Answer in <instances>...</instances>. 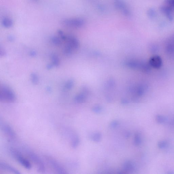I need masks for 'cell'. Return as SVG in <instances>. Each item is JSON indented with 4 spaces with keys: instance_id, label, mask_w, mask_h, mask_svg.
I'll return each mask as SVG.
<instances>
[{
    "instance_id": "obj_1",
    "label": "cell",
    "mask_w": 174,
    "mask_h": 174,
    "mask_svg": "<svg viewBox=\"0 0 174 174\" xmlns=\"http://www.w3.org/2000/svg\"><path fill=\"white\" fill-rule=\"evenodd\" d=\"M16 100V97L13 90L6 85L2 84L0 87V101L13 103Z\"/></svg>"
},
{
    "instance_id": "obj_2",
    "label": "cell",
    "mask_w": 174,
    "mask_h": 174,
    "mask_svg": "<svg viewBox=\"0 0 174 174\" xmlns=\"http://www.w3.org/2000/svg\"><path fill=\"white\" fill-rule=\"evenodd\" d=\"M10 152L12 157L17 160L21 165L27 169H31V164L28 160L23 156L18 150L13 148H11Z\"/></svg>"
},
{
    "instance_id": "obj_3",
    "label": "cell",
    "mask_w": 174,
    "mask_h": 174,
    "mask_svg": "<svg viewBox=\"0 0 174 174\" xmlns=\"http://www.w3.org/2000/svg\"><path fill=\"white\" fill-rule=\"evenodd\" d=\"M27 153L30 159L36 166L38 171L41 173L44 172L45 171V164L41 158L31 151H27Z\"/></svg>"
},
{
    "instance_id": "obj_4",
    "label": "cell",
    "mask_w": 174,
    "mask_h": 174,
    "mask_svg": "<svg viewBox=\"0 0 174 174\" xmlns=\"http://www.w3.org/2000/svg\"><path fill=\"white\" fill-rule=\"evenodd\" d=\"M114 4L115 8L120 11L125 17H131V11L124 0H114Z\"/></svg>"
},
{
    "instance_id": "obj_5",
    "label": "cell",
    "mask_w": 174,
    "mask_h": 174,
    "mask_svg": "<svg viewBox=\"0 0 174 174\" xmlns=\"http://www.w3.org/2000/svg\"><path fill=\"white\" fill-rule=\"evenodd\" d=\"M85 23L84 20L80 18H68L61 22L62 25L65 26L74 28L82 27Z\"/></svg>"
},
{
    "instance_id": "obj_6",
    "label": "cell",
    "mask_w": 174,
    "mask_h": 174,
    "mask_svg": "<svg viewBox=\"0 0 174 174\" xmlns=\"http://www.w3.org/2000/svg\"><path fill=\"white\" fill-rule=\"evenodd\" d=\"M46 158L52 168L57 173L61 174L67 173L63 167L56 160L50 156H46Z\"/></svg>"
},
{
    "instance_id": "obj_7",
    "label": "cell",
    "mask_w": 174,
    "mask_h": 174,
    "mask_svg": "<svg viewBox=\"0 0 174 174\" xmlns=\"http://www.w3.org/2000/svg\"><path fill=\"white\" fill-rule=\"evenodd\" d=\"M1 127L4 133L11 140H14L16 138V135L15 131L9 125L4 124Z\"/></svg>"
},
{
    "instance_id": "obj_8",
    "label": "cell",
    "mask_w": 174,
    "mask_h": 174,
    "mask_svg": "<svg viewBox=\"0 0 174 174\" xmlns=\"http://www.w3.org/2000/svg\"><path fill=\"white\" fill-rule=\"evenodd\" d=\"M149 63L153 68L159 69L162 66V61L161 58L158 55H154L150 58Z\"/></svg>"
},
{
    "instance_id": "obj_9",
    "label": "cell",
    "mask_w": 174,
    "mask_h": 174,
    "mask_svg": "<svg viewBox=\"0 0 174 174\" xmlns=\"http://www.w3.org/2000/svg\"><path fill=\"white\" fill-rule=\"evenodd\" d=\"M0 169L15 174H20V171L5 162H0Z\"/></svg>"
},
{
    "instance_id": "obj_10",
    "label": "cell",
    "mask_w": 174,
    "mask_h": 174,
    "mask_svg": "<svg viewBox=\"0 0 174 174\" xmlns=\"http://www.w3.org/2000/svg\"><path fill=\"white\" fill-rule=\"evenodd\" d=\"M173 8L169 6H163L160 8V10L161 12L164 14L166 16L169 20L172 21L173 20Z\"/></svg>"
},
{
    "instance_id": "obj_11",
    "label": "cell",
    "mask_w": 174,
    "mask_h": 174,
    "mask_svg": "<svg viewBox=\"0 0 174 174\" xmlns=\"http://www.w3.org/2000/svg\"><path fill=\"white\" fill-rule=\"evenodd\" d=\"M1 24L5 28H10L13 26V21L10 18L4 17L2 20Z\"/></svg>"
},
{
    "instance_id": "obj_12",
    "label": "cell",
    "mask_w": 174,
    "mask_h": 174,
    "mask_svg": "<svg viewBox=\"0 0 174 174\" xmlns=\"http://www.w3.org/2000/svg\"><path fill=\"white\" fill-rule=\"evenodd\" d=\"M51 59L52 60V64L53 66H59L60 65L59 58L56 55L53 54L51 56Z\"/></svg>"
},
{
    "instance_id": "obj_13",
    "label": "cell",
    "mask_w": 174,
    "mask_h": 174,
    "mask_svg": "<svg viewBox=\"0 0 174 174\" xmlns=\"http://www.w3.org/2000/svg\"><path fill=\"white\" fill-rule=\"evenodd\" d=\"M51 41L54 45H59L61 44V41L59 37L56 36H53L51 38Z\"/></svg>"
},
{
    "instance_id": "obj_14",
    "label": "cell",
    "mask_w": 174,
    "mask_h": 174,
    "mask_svg": "<svg viewBox=\"0 0 174 174\" xmlns=\"http://www.w3.org/2000/svg\"><path fill=\"white\" fill-rule=\"evenodd\" d=\"M147 15L150 18H154L156 17V11L154 9L150 8L147 11Z\"/></svg>"
},
{
    "instance_id": "obj_15",
    "label": "cell",
    "mask_w": 174,
    "mask_h": 174,
    "mask_svg": "<svg viewBox=\"0 0 174 174\" xmlns=\"http://www.w3.org/2000/svg\"><path fill=\"white\" fill-rule=\"evenodd\" d=\"M32 82L34 85H37L39 83V79L38 76L36 73H32L31 75Z\"/></svg>"
},
{
    "instance_id": "obj_16",
    "label": "cell",
    "mask_w": 174,
    "mask_h": 174,
    "mask_svg": "<svg viewBox=\"0 0 174 174\" xmlns=\"http://www.w3.org/2000/svg\"><path fill=\"white\" fill-rule=\"evenodd\" d=\"M168 143L166 141H159L158 143V146L160 149H165L167 147Z\"/></svg>"
},
{
    "instance_id": "obj_17",
    "label": "cell",
    "mask_w": 174,
    "mask_h": 174,
    "mask_svg": "<svg viewBox=\"0 0 174 174\" xmlns=\"http://www.w3.org/2000/svg\"><path fill=\"white\" fill-rule=\"evenodd\" d=\"M156 120L158 123L162 124L165 121V118L161 115H157L156 117Z\"/></svg>"
},
{
    "instance_id": "obj_18",
    "label": "cell",
    "mask_w": 174,
    "mask_h": 174,
    "mask_svg": "<svg viewBox=\"0 0 174 174\" xmlns=\"http://www.w3.org/2000/svg\"><path fill=\"white\" fill-rule=\"evenodd\" d=\"M58 33L62 40L64 41L66 40L67 36L65 35L63 31H62L61 30H59V31H58Z\"/></svg>"
},
{
    "instance_id": "obj_19",
    "label": "cell",
    "mask_w": 174,
    "mask_h": 174,
    "mask_svg": "<svg viewBox=\"0 0 174 174\" xmlns=\"http://www.w3.org/2000/svg\"><path fill=\"white\" fill-rule=\"evenodd\" d=\"M164 2L167 5L174 8V0H165Z\"/></svg>"
},
{
    "instance_id": "obj_20",
    "label": "cell",
    "mask_w": 174,
    "mask_h": 174,
    "mask_svg": "<svg viewBox=\"0 0 174 174\" xmlns=\"http://www.w3.org/2000/svg\"><path fill=\"white\" fill-rule=\"evenodd\" d=\"M72 86V82L71 81L67 82L64 87V89L68 90L70 89Z\"/></svg>"
},
{
    "instance_id": "obj_21",
    "label": "cell",
    "mask_w": 174,
    "mask_h": 174,
    "mask_svg": "<svg viewBox=\"0 0 174 174\" xmlns=\"http://www.w3.org/2000/svg\"><path fill=\"white\" fill-rule=\"evenodd\" d=\"M8 39L9 40H10L11 41H13L14 39V37L12 36H8Z\"/></svg>"
},
{
    "instance_id": "obj_22",
    "label": "cell",
    "mask_w": 174,
    "mask_h": 174,
    "mask_svg": "<svg viewBox=\"0 0 174 174\" xmlns=\"http://www.w3.org/2000/svg\"><path fill=\"white\" fill-rule=\"evenodd\" d=\"M31 55H32V56H35V55H36V53L34 51H32L30 53Z\"/></svg>"
},
{
    "instance_id": "obj_23",
    "label": "cell",
    "mask_w": 174,
    "mask_h": 174,
    "mask_svg": "<svg viewBox=\"0 0 174 174\" xmlns=\"http://www.w3.org/2000/svg\"><path fill=\"white\" fill-rule=\"evenodd\" d=\"M33 1H37V0H33Z\"/></svg>"
}]
</instances>
